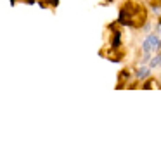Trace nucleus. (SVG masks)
Segmentation results:
<instances>
[{
  "mask_svg": "<svg viewBox=\"0 0 161 154\" xmlns=\"http://www.w3.org/2000/svg\"><path fill=\"white\" fill-rule=\"evenodd\" d=\"M145 19H147V12L145 7L137 4V2H125L121 9H120V23H123L127 26H134V28H140L144 26Z\"/></svg>",
  "mask_w": 161,
  "mask_h": 154,
  "instance_id": "1",
  "label": "nucleus"
},
{
  "mask_svg": "<svg viewBox=\"0 0 161 154\" xmlns=\"http://www.w3.org/2000/svg\"><path fill=\"white\" fill-rule=\"evenodd\" d=\"M142 47H144V52H145V54L152 52V50H156V48L159 47V38L156 37V35H149V37L144 40Z\"/></svg>",
  "mask_w": 161,
  "mask_h": 154,
  "instance_id": "2",
  "label": "nucleus"
},
{
  "mask_svg": "<svg viewBox=\"0 0 161 154\" xmlns=\"http://www.w3.org/2000/svg\"><path fill=\"white\" fill-rule=\"evenodd\" d=\"M144 88H159V85H158V81H156V80H149L144 85Z\"/></svg>",
  "mask_w": 161,
  "mask_h": 154,
  "instance_id": "3",
  "label": "nucleus"
},
{
  "mask_svg": "<svg viewBox=\"0 0 161 154\" xmlns=\"http://www.w3.org/2000/svg\"><path fill=\"white\" fill-rule=\"evenodd\" d=\"M147 74H149V68H140V69H139V74H137V76H139V78H145Z\"/></svg>",
  "mask_w": 161,
  "mask_h": 154,
  "instance_id": "4",
  "label": "nucleus"
},
{
  "mask_svg": "<svg viewBox=\"0 0 161 154\" xmlns=\"http://www.w3.org/2000/svg\"><path fill=\"white\" fill-rule=\"evenodd\" d=\"M159 64H161V54H159V56H156L154 61L151 63V66H159Z\"/></svg>",
  "mask_w": 161,
  "mask_h": 154,
  "instance_id": "5",
  "label": "nucleus"
},
{
  "mask_svg": "<svg viewBox=\"0 0 161 154\" xmlns=\"http://www.w3.org/2000/svg\"><path fill=\"white\" fill-rule=\"evenodd\" d=\"M147 2H149L152 7H159L161 5V0H147Z\"/></svg>",
  "mask_w": 161,
  "mask_h": 154,
  "instance_id": "6",
  "label": "nucleus"
},
{
  "mask_svg": "<svg viewBox=\"0 0 161 154\" xmlns=\"http://www.w3.org/2000/svg\"><path fill=\"white\" fill-rule=\"evenodd\" d=\"M159 33H161V24H159Z\"/></svg>",
  "mask_w": 161,
  "mask_h": 154,
  "instance_id": "7",
  "label": "nucleus"
}]
</instances>
